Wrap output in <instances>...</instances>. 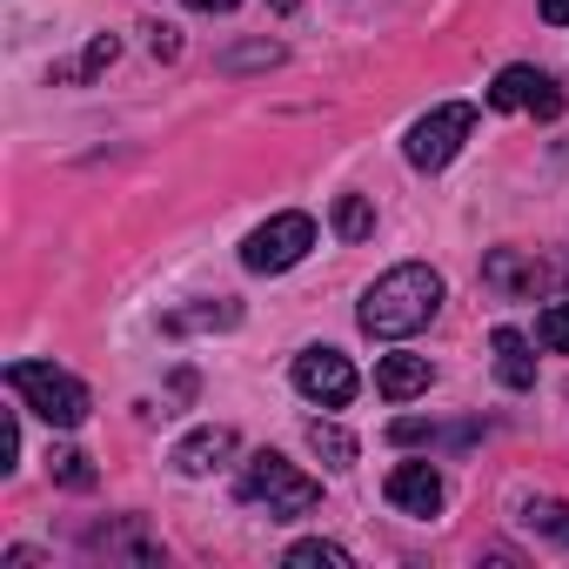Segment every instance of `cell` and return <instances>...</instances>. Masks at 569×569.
<instances>
[{
    "mask_svg": "<svg viewBox=\"0 0 569 569\" xmlns=\"http://www.w3.org/2000/svg\"><path fill=\"white\" fill-rule=\"evenodd\" d=\"M436 309H442V274L422 268V261H402V268L376 274V289L362 296L356 322H362V336H376V342H402V336L429 329Z\"/></svg>",
    "mask_w": 569,
    "mask_h": 569,
    "instance_id": "obj_1",
    "label": "cell"
},
{
    "mask_svg": "<svg viewBox=\"0 0 569 569\" xmlns=\"http://www.w3.org/2000/svg\"><path fill=\"white\" fill-rule=\"evenodd\" d=\"M241 502L268 509V522H296V516H309V509L322 502V482L302 476L289 456L261 449V456H248V469H241Z\"/></svg>",
    "mask_w": 569,
    "mask_h": 569,
    "instance_id": "obj_2",
    "label": "cell"
},
{
    "mask_svg": "<svg viewBox=\"0 0 569 569\" xmlns=\"http://www.w3.org/2000/svg\"><path fill=\"white\" fill-rule=\"evenodd\" d=\"M8 389H14V402L21 409H34L48 429H81L88 422V389L68 376V369H54V362H8Z\"/></svg>",
    "mask_w": 569,
    "mask_h": 569,
    "instance_id": "obj_3",
    "label": "cell"
},
{
    "mask_svg": "<svg viewBox=\"0 0 569 569\" xmlns=\"http://www.w3.org/2000/svg\"><path fill=\"white\" fill-rule=\"evenodd\" d=\"M309 248H316V214L289 208V214H268V221L241 241V268H248V274H281V268H296Z\"/></svg>",
    "mask_w": 569,
    "mask_h": 569,
    "instance_id": "obj_4",
    "label": "cell"
},
{
    "mask_svg": "<svg viewBox=\"0 0 569 569\" xmlns=\"http://www.w3.org/2000/svg\"><path fill=\"white\" fill-rule=\"evenodd\" d=\"M476 134V108L469 101H442V108H429L416 128H409V168H422V174H436V168H449L456 154H462V141Z\"/></svg>",
    "mask_w": 569,
    "mask_h": 569,
    "instance_id": "obj_5",
    "label": "cell"
},
{
    "mask_svg": "<svg viewBox=\"0 0 569 569\" xmlns=\"http://www.w3.org/2000/svg\"><path fill=\"white\" fill-rule=\"evenodd\" d=\"M289 376H296V389H302L309 402H322V409H349V402H356V362H349L342 349H329V342L302 349Z\"/></svg>",
    "mask_w": 569,
    "mask_h": 569,
    "instance_id": "obj_6",
    "label": "cell"
},
{
    "mask_svg": "<svg viewBox=\"0 0 569 569\" xmlns=\"http://www.w3.org/2000/svg\"><path fill=\"white\" fill-rule=\"evenodd\" d=\"M489 108H496V114L529 108L536 121H556V114H562V88H556L542 68H502V74L489 81Z\"/></svg>",
    "mask_w": 569,
    "mask_h": 569,
    "instance_id": "obj_7",
    "label": "cell"
},
{
    "mask_svg": "<svg viewBox=\"0 0 569 569\" xmlns=\"http://www.w3.org/2000/svg\"><path fill=\"white\" fill-rule=\"evenodd\" d=\"M382 496H389L402 516H422V522H429V516L442 509V476H436L429 462H396L389 482H382Z\"/></svg>",
    "mask_w": 569,
    "mask_h": 569,
    "instance_id": "obj_8",
    "label": "cell"
},
{
    "mask_svg": "<svg viewBox=\"0 0 569 569\" xmlns=\"http://www.w3.org/2000/svg\"><path fill=\"white\" fill-rule=\"evenodd\" d=\"M429 382H436L429 356L396 349V356H382V362H376V396H382V402H409V396H422Z\"/></svg>",
    "mask_w": 569,
    "mask_h": 569,
    "instance_id": "obj_9",
    "label": "cell"
},
{
    "mask_svg": "<svg viewBox=\"0 0 569 569\" xmlns=\"http://www.w3.org/2000/svg\"><path fill=\"white\" fill-rule=\"evenodd\" d=\"M228 456H234V429H221V422H208V429H194V436L174 442V469L181 476H214Z\"/></svg>",
    "mask_w": 569,
    "mask_h": 569,
    "instance_id": "obj_10",
    "label": "cell"
},
{
    "mask_svg": "<svg viewBox=\"0 0 569 569\" xmlns=\"http://www.w3.org/2000/svg\"><path fill=\"white\" fill-rule=\"evenodd\" d=\"M489 356H496V382L502 389H536V356H529V336L522 329H496L489 336Z\"/></svg>",
    "mask_w": 569,
    "mask_h": 569,
    "instance_id": "obj_11",
    "label": "cell"
},
{
    "mask_svg": "<svg viewBox=\"0 0 569 569\" xmlns=\"http://www.w3.org/2000/svg\"><path fill=\"white\" fill-rule=\"evenodd\" d=\"M482 281H489V289H542V281H556V268H542V261H522L516 248H496L489 261H482Z\"/></svg>",
    "mask_w": 569,
    "mask_h": 569,
    "instance_id": "obj_12",
    "label": "cell"
},
{
    "mask_svg": "<svg viewBox=\"0 0 569 569\" xmlns=\"http://www.w3.org/2000/svg\"><path fill=\"white\" fill-rule=\"evenodd\" d=\"M309 449H316L329 469H349V462H356V436H349L342 422H322V416L309 422Z\"/></svg>",
    "mask_w": 569,
    "mask_h": 569,
    "instance_id": "obj_13",
    "label": "cell"
},
{
    "mask_svg": "<svg viewBox=\"0 0 569 569\" xmlns=\"http://www.w3.org/2000/svg\"><path fill=\"white\" fill-rule=\"evenodd\" d=\"M336 234L342 241H369L376 234V201L369 194H336Z\"/></svg>",
    "mask_w": 569,
    "mask_h": 569,
    "instance_id": "obj_14",
    "label": "cell"
},
{
    "mask_svg": "<svg viewBox=\"0 0 569 569\" xmlns=\"http://www.w3.org/2000/svg\"><path fill=\"white\" fill-rule=\"evenodd\" d=\"M234 322H241L234 302H208V309H174L161 329H168V336H188V329H234Z\"/></svg>",
    "mask_w": 569,
    "mask_h": 569,
    "instance_id": "obj_15",
    "label": "cell"
},
{
    "mask_svg": "<svg viewBox=\"0 0 569 569\" xmlns=\"http://www.w3.org/2000/svg\"><path fill=\"white\" fill-rule=\"evenodd\" d=\"M289 569H349V549L342 542H322V536H309V542H296L289 556H281Z\"/></svg>",
    "mask_w": 569,
    "mask_h": 569,
    "instance_id": "obj_16",
    "label": "cell"
},
{
    "mask_svg": "<svg viewBox=\"0 0 569 569\" xmlns=\"http://www.w3.org/2000/svg\"><path fill=\"white\" fill-rule=\"evenodd\" d=\"M274 61H281V41H268V34H261V41L228 48V54H221V74H248V68H274Z\"/></svg>",
    "mask_w": 569,
    "mask_h": 569,
    "instance_id": "obj_17",
    "label": "cell"
},
{
    "mask_svg": "<svg viewBox=\"0 0 569 569\" xmlns=\"http://www.w3.org/2000/svg\"><path fill=\"white\" fill-rule=\"evenodd\" d=\"M522 522H529V529H542L549 542H562V549H569V502H529V509H522Z\"/></svg>",
    "mask_w": 569,
    "mask_h": 569,
    "instance_id": "obj_18",
    "label": "cell"
},
{
    "mask_svg": "<svg viewBox=\"0 0 569 569\" xmlns=\"http://www.w3.org/2000/svg\"><path fill=\"white\" fill-rule=\"evenodd\" d=\"M536 342H542L549 356H569V302H549V309L536 316Z\"/></svg>",
    "mask_w": 569,
    "mask_h": 569,
    "instance_id": "obj_19",
    "label": "cell"
},
{
    "mask_svg": "<svg viewBox=\"0 0 569 569\" xmlns=\"http://www.w3.org/2000/svg\"><path fill=\"white\" fill-rule=\"evenodd\" d=\"M48 469H54V482H68V489H94V469H88V456H81V449H54V456H48Z\"/></svg>",
    "mask_w": 569,
    "mask_h": 569,
    "instance_id": "obj_20",
    "label": "cell"
},
{
    "mask_svg": "<svg viewBox=\"0 0 569 569\" xmlns=\"http://www.w3.org/2000/svg\"><path fill=\"white\" fill-rule=\"evenodd\" d=\"M14 462H21V422L14 409H0V476H14Z\"/></svg>",
    "mask_w": 569,
    "mask_h": 569,
    "instance_id": "obj_21",
    "label": "cell"
},
{
    "mask_svg": "<svg viewBox=\"0 0 569 569\" xmlns=\"http://www.w3.org/2000/svg\"><path fill=\"white\" fill-rule=\"evenodd\" d=\"M114 54H121V41H114V34H94V41H88V54H81V81H88V74H101Z\"/></svg>",
    "mask_w": 569,
    "mask_h": 569,
    "instance_id": "obj_22",
    "label": "cell"
},
{
    "mask_svg": "<svg viewBox=\"0 0 569 569\" xmlns=\"http://www.w3.org/2000/svg\"><path fill=\"white\" fill-rule=\"evenodd\" d=\"M148 48H154V61H174L181 54V34L174 28H148Z\"/></svg>",
    "mask_w": 569,
    "mask_h": 569,
    "instance_id": "obj_23",
    "label": "cell"
},
{
    "mask_svg": "<svg viewBox=\"0 0 569 569\" xmlns=\"http://www.w3.org/2000/svg\"><path fill=\"white\" fill-rule=\"evenodd\" d=\"M389 442H429V422L402 416V422H389Z\"/></svg>",
    "mask_w": 569,
    "mask_h": 569,
    "instance_id": "obj_24",
    "label": "cell"
},
{
    "mask_svg": "<svg viewBox=\"0 0 569 569\" xmlns=\"http://www.w3.org/2000/svg\"><path fill=\"white\" fill-rule=\"evenodd\" d=\"M542 21L549 28H569V0H542Z\"/></svg>",
    "mask_w": 569,
    "mask_h": 569,
    "instance_id": "obj_25",
    "label": "cell"
},
{
    "mask_svg": "<svg viewBox=\"0 0 569 569\" xmlns=\"http://www.w3.org/2000/svg\"><path fill=\"white\" fill-rule=\"evenodd\" d=\"M194 14H228V8H241V0H188Z\"/></svg>",
    "mask_w": 569,
    "mask_h": 569,
    "instance_id": "obj_26",
    "label": "cell"
}]
</instances>
